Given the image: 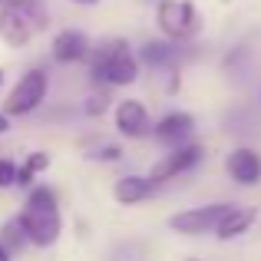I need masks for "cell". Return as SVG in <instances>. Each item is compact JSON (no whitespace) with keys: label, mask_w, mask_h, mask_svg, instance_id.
<instances>
[{"label":"cell","mask_w":261,"mask_h":261,"mask_svg":"<svg viewBox=\"0 0 261 261\" xmlns=\"http://www.w3.org/2000/svg\"><path fill=\"white\" fill-rule=\"evenodd\" d=\"M89 80L96 86H133L139 80V60L122 37H109L89 50Z\"/></svg>","instance_id":"obj_1"},{"label":"cell","mask_w":261,"mask_h":261,"mask_svg":"<svg viewBox=\"0 0 261 261\" xmlns=\"http://www.w3.org/2000/svg\"><path fill=\"white\" fill-rule=\"evenodd\" d=\"M50 23V13L40 0H4L0 4V40L7 46H27L43 27Z\"/></svg>","instance_id":"obj_2"},{"label":"cell","mask_w":261,"mask_h":261,"mask_svg":"<svg viewBox=\"0 0 261 261\" xmlns=\"http://www.w3.org/2000/svg\"><path fill=\"white\" fill-rule=\"evenodd\" d=\"M46 93H50V73L43 66H33L17 80V86L7 93L4 99V116H30L43 106Z\"/></svg>","instance_id":"obj_3"},{"label":"cell","mask_w":261,"mask_h":261,"mask_svg":"<svg viewBox=\"0 0 261 261\" xmlns=\"http://www.w3.org/2000/svg\"><path fill=\"white\" fill-rule=\"evenodd\" d=\"M235 208V202H212V205H195V208H185V212H175L169 215V228L175 235H185V238H198V235H215L218 222H222L228 212Z\"/></svg>","instance_id":"obj_4"},{"label":"cell","mask_w":261,"mask_h":261,"mask_svg":"<svg viewBox=\"0 0 261 261\" xmlns=\"http://www.w3.org/2000/svg\"><path fill=\"white\" fill-rule=\"evenodd\" d=\"M155 23L172 43H178L198 33V10L192 0H162L155 7Z\"/></svg>","instance_id":"obj_5"},{"label":"cell","mask_w":261,"mask_h":261,"mask_svg":"<svg viewBox=\"0 0 261 261\" xmlns=\"http://www.w3.org/2000/svg\"><path fill=\"white\" fill-rule=\"evenodd\" d=\"M202 159H205V146H198V142H182V146L169 149V152L162 155L152 169H149V178H152L155 185L172 182V178L192 172V169H195Z\"/></svg>","instance_id":"obj_6"},{"label":"cell","mask_w":261,"mask_h":261,"mask_svg":"<svg viewBox=\"0 0 261 261\" xmlns=\"http://www.w3.org/2000/svg\"><path fill=\"white\" fill-rule=\"evenodd\" d=\"M20 228L27 235V245H37V248H46V245H57L60 231H63V218L60 212H46V208H27L17 215Z\"/></svg>","instance_id":"obj_7"},{"label":"cell","mask_w":261,"mask_h":261,"mask_svg":"<svg viewBox=\"0 0 261 261\" xmlns=\"http://www.w3.org/2000/svg\"><path fill=\"white\" fill-rule=\"evenodd\" d=\"M113 119H116V133L126 136V139H146V136H152L149 109L139 99H119L113 109Z\"/></svg>","instance_id":"obj_8"},{"label":"cell","mask_w":261,"mask_h":261,"mask_svg":"<svg viewBox=\"0 0 261 261\" xmlns=\"http://www.w3.org/2000/svg\"><path fill=\"white\" fill-rule=\"evenodd\" d=\"M225 172L235 185L242 189H251V185L261 182V152L251 146H238L225 155Z\"/></svg>","instance_id":"obj_9"},{"label":"cell","mask_w":261,"mask_h":261,"mask_svg":"<svg viewBox=\"0 0 261 261\" xmlns=\"http://www.w3.org/2000/svg\"><path fill=\"white\" fill-rule=\"evenodd\" d=\"M192 133H195V116L192 113H166L159 122H152L155 142H162L166 149H175L182 142H189Z\"/></svg>","instance_id":"obj_10"},{"label":"cell","mask_w":261,"mask_h":261,"mask_svg":"<svg viewBox=\"0 0 261 261\" xmlns=\"http://www.w3.org/2000/svg\"><path fill=\"white\" fill-rule=\"evenodd\" d=\"M89 37L83 30H60L57 37H53V46H50V53H53V60L57 63H63V66H70V63H83V60L89 57Z\"/></svg>","instance_id":"obj_11"},{"label":"cell","mask_w":261,"mask_h":261,"mask_svg":"<svg viewBox=\"0 0 261 261\" xmlns=\"http://www.w3.org/2000/svg\"><path fill=\"white\" fill-rule=\"evenodd\" d=\"M155 189H159V185H155L149 175H136V172H129V175L116 178V185H113V198H116L119 205H142V202H149V198L155 195Z\"/></svg>","instance_id":"obj_12"},{"label":"cell","mask_w":261,"mask_h":261,"mask_svg":"<svg viewBox=\"0 0 261 261\" xmlns=\"http://www.w3.org/2000/svg\"><path fill=\"white\" fill-rule=\"evenodd\" d=\"M255 218H258V208H255V205H235V208H231L228 215L218 222L215 238H218V242H235V238H242L245 231H251Z\"/></svg>","instance_id":"obj_13"},{"label":"cell","mask_w":261,"mask_h":261,"mask_svg":"<svg viewBox=\"0 0 261 261\" xmlns=\"http://www.w3.org/2000/svg\"><path fill=\"white\" fill-rule=\"evenodd\" d=\"M175 57H178V53H175V43H172V40H169V43L152 40V43H146L139 50V57H136V60H142V63H149V66H169Z\"/></svg>","instance_id":"obj_14"},{"label":"cell","mask_w":261,"mask_h":261,"mask_svg":"<svg viewBox=\"0 0 261 261\" xmlns=\"http://www.w3.org/2000/svg\"><path fill=\"white\" fill-rule=\"evenodd\" d=\"M0 245L10 251V258H17L20 251L27 248V235H23V228H20L17 218H13V222H7L4 228H0Z\"/></svg>","instance_id":"obj_15"},{"label":"cell","mask_w":261,"mask_h":261,"mask_svg":"<svg viewBox=\"0 0 261 261\" xmlns=\"http://www.w3.org/2000/svg\"><path fill=\"white\" fill-rule=\"evenodd\" d=\"M57 192L50 185H33L30 195H27V208H46V212H60L57 208Z\"/></svg>","instance_id":"obj_16"},{"label":"cell","mask_w":261,"mask_h":261,"mask_svg":"<svg viewBox=\"0 0 261 261\" xmlns=\"http://www.w3.org/2000/svg\"><path fill=\"white\" fill-rule=\"evenodd\" d=\"M89 159H96V162H119V159H122V149L109 142V146L93 149V152H89Z\"/></svg>","instance_id":"obj_17"},{"label":"cell","mask_w":261,"mask_h":261,"mask_svg":"<svg viewBox=\"0 0 261 261\" xmlns=\"http://www.w3.org/2000/svg\"><path fill=\"white\" fill-rule=\"evenodd\" d=\"M50 162H53V159H50V152H30L23 166L30 169L33 175H40V172H46V169H50Z\"/></svg>","instance_id":"obj_18"},{"label":"cell","mask_w":261,"mask_h":261,"mask_svg":"<svg viewBox=\"0 0 261 261\" xmlns=\"http://www.w3.org/2000/svg\"><path fill=\"white\" fill-rule=\"evenodd\" d=\"M109 109V96L106 93H93L86 99V116H102Z\"/></svg>","instance_id":"obj_19"},{"label":"cell","mask_w":261,"mask_h":261,"mask_svg":"<svg viewBox=\"0 0 261 261\" xmlns=\"http://www.w3.org/2000/svg\"><path fill=\"white\" fill-rule=\"evenodd\" d=\"M13 178H17V162L0 159V189H10Z\"/></svg>","instance_id":"obj_20"},{"label":"cell","mask_w":261,"mask_h":261,"mask_svg":"<svg viewBox=\"0 0 261 261\" xmlns=\"http://www.w3.org/2000/svg\"><path fill=\"white\" fill-rule=\"evenodd\" d=\"M33 178H37V175H33L30 169L20 166V169H17V178H13V185H20V189H33Z\"/></svg>","instance_id":"obj_21"},{"label":"cell","mask_w":261,"mask_h":261,"mask_svg":"<svg viewBox=\"0 0 261 261\" xmlns=\"http://www.w3.org/2000/svg\"><path fill=\"white\" fill-rule=\"evenodd\" d=\"M7 129H10V116H4V113H0V136H4Z\"/></svg>","instance_id":"obj_22"},{"label":"cell","mask_w":261,"mask_h":261,"mask_svg":"<svg viewBox=\"0 0 261 261\" xmlns=\"http://www.w3.org/2000/svg\"><path fill=\"white\" fill-rule=\"evenodd\" d=\"M0 261H13V258H10V251H7L4 245H0Z\"/></svg>","instance_id":"obj_23"},{"label":"cell","mask_w":261,"mask_h":261,"mask_svg":"<svg viewBox=\"0 0 261 261\" xmlns=\"http://www.w3.org/2000/svg\"><path fill=\"white\" fill-rule=\"evenodd\" d=\"M73 4H83V7H93V4H99V0H73Z\"/></svg>","instance_id":"obj_24"},{"label":"cell","mask_w":261,"mask_h":261,"mask_svg":"<svg viewBox=\"0 0 261 261\" xmlns=\"http://www.w3.org/2000/svg\"><path fill=\"white\" fill-rule=\"evenodd\" d=\"M0 86H4V70H0Z\"/></svg>","instance_id":"obj_25"}]
</instances>
